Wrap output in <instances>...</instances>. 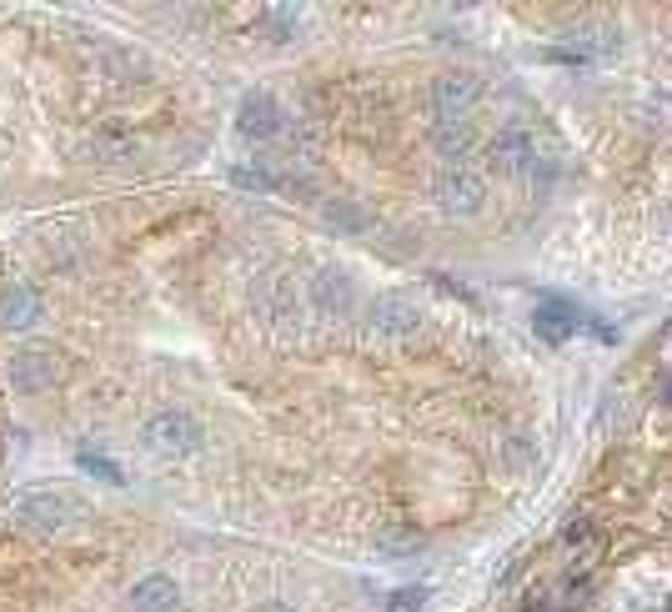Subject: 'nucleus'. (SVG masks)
I'll return each instance as SVG.
<instances>
[{"instance_id":"nucleus-1","label":"nucleus","mask_w":672,"mask_h":612,"mask_svg":"<svg viewBox=\"0 0 672 612\" xmlns=\"http://www.w3.org/2000/svg\"><path fill=\"white\" fill-rule=\"evenodd\" d=\"M141 447L155 462H186V457H196L207 447V427L186 407H166V412L141 422Z\"/></svg>"},{"instance_id":"nucleus-2","label":"nucleus","mask_w":672,"mask_h":612,"mask_svg":"<svg viewBox=\"0 0 672 612\" xmlns=\"http://www.w3.org/2000/svg\"><path fill=\"white\" fill-rule=\"evenodd\" d=\"M286 126H291V116L282 111V101H276L272 91H246L241 105H236V136H241L246 146L282 141Z\"/></svg>"},{"instance_id":"nucleus-3","label":"nucleus","mask_w":672,"mask_h":612,"mask_svg":"<svg viewBox=\"0 0 672 612\" xmlns=\"http://www.w3.org/2000/svg\"><path fill=\"white\" fill-rule=\"evenodd\" d=\"M307 307L326 322H347L357 312V282L341 266H316L307 276Z\"/></svg>"},{"instance_id":"nucleus-4","label":"nucleus","mask_w":672,"mask_h":612,"mask_svg":"<svg viewBox=\"0 0 672 612\" xmlns=\"http://www.w3.org/2000/svg\"><path fill=\"white\" fill-rule=\"evenodd\" d=\"M477 101H482L477 76H466V71H447V76L432 80V91H427L432 126H441V121H466Z\"/></svg>"},{"instance_id":"nucleus-5","label":"nucleus","mask_w":672,"mask_h":612,"mask_svg":"<svg viewBox=\"0 0 672 612\" xmlns=\"http://www.w3.org/2000/svg\"><path fill=\"white\" fill-rule=\"evenodd\" d=\"M366 326H372V337L382 341H407L422 326V307H416L407 291H382V297L366 307Z\"/></svg>"},{"instance_id":"nucleus-6","label":"nucleus","mask_w":672,"mask_h":612,"mask_svg":"<svg viewBox=\"0 0 672 612\" xmlns=\"http://www.w3.org/2000/svg\"><path fill=\"white\" fill-rule=\"evenodd\" d=\"M61 377V362H55L51 347H40V341H26V347H15L11 352V382L21 397H46Z\"/></svg>"},{"instance_id":"nucleus-7","label":"nucleus","mask_w":672,"mask_h":612,"mask_svg":"<svg viewBox=\"0 0 672 612\" xmlns=\"http://www.w3.org/2000/svg\"><path fill=\"white\" fill-rule=\"evenodd\" d=\"M432 196H437V207L447 211V216H477V211L487 207V191H482V182L466 166L441 171L437 182H432Z\"/></svg>"},{"instance_id":"nucleus-8","label":"nucleus","mask_w":672,"mask_h":612,"mask_svg":"<svg viewBox=\"0 0 672 612\" xmlns=\"http://www.w3.org/2000/svg\"><path fill=\"white\" fill-rule=\"evenodd\" d=\"M491 166L502 171V176H527L532 171V161L543 157V146H537V136H532L527 126H502L497 136H491Z\"/></svg>"},{"instance_id":"nucleus-9","label":"nucleus","mask_w":672,"mask_h":612,"mask_svg":"<svg viewBox=\"0 0 672 612\" xmlns=\"http://www.w3.org/2000/svg\"><path fill=\"white\" fill-rule=\"evenodd\" d=\"M80 512V497L55 492V487H40V492L15 497V517L26 527H65V522Z\"/></svg>"},{"instance_id":"nucleus-10","label":"nucleus","mask_w":672,"mask_h":612,"mask_svg":"<svg viewBox=\"0 0 672 612\" xmlns=\"http://www.w3.org/2000/svg\"><path fill=\"white\" fill-rule=\"evenodd\" d=\"M40 322V297L30 282L11 276L5 287H0V332H26V326Z\"/></svg>"},{"instance_id":"nucleus-11","label":"nucleus","mask_w":672,"mask_h":612,"mask_svg":"<svg viewBox=\"0 0 672 612\" xmlns=\"http://www.w3.org/2000/svg\"><path fill=\"white\" fill-rule=\"evenodd\" d=\"M146 146H141V136L136 130H126V126H96L91 136H86V157H96V161H105V166H121V161H136L141 157Z\"/></svg>"},{"instance_id":"nucleus-12","label":"nucleus","mask_w":672,"mask_h":612,"mask_svg":"<svg viewBox=\"0 0 672 612\" xmlns=\"http://www.w3.org/2000/svg\"><path fill=\"white\" fill-rule=\"evenodd\" d=\"M80 51L96 65V76H105V80H136V71H141V61L126 46H111V40H86Z\"/></svg>"},{"instance_id":"nucleus-13","label":"nucleus","mask_w":672,"mask_h":612,"mask_svg":"<svg viewBox=\"0 0 672 612\" xmlns=\"http://www.w3.org/2000/svg\"><path fill=\"white\" fill-rule=\"evenodd\" d=\"M322 222L332 226L336 236H366L372 232V211L362 207V201H351V196H326L322 201Z\"/></svg>"},{"instance_id":"nucleus-14","label":"nucleus","mask_w":672,"mask_h":612,"mask_svg":"<svg viewBox=\"0 0 672 612\" xmlns=\"http://www.w3.org/2000/svg\"><path fill=\"white\" fill-rule=\"evenodd\" d=\"M176 608H182V587L171 577L151 573L130 587V612H176Z\"/></svg>"},{"instance_id":"nucleus-15","label":"nucleus","mask_w":672,"mask_h":612,"mask_svg":"<svg viewBox=\"0 0 672 612\" xmlns=\"http://www.w3.org/2000/svg\"><path fill=\"white\" fill-rule=\"evenodd\" d=\"M562 542L572 548V577L587 573V567L602 558V533L593 527V517H572L568 527H562Z\"/></svg>"},{"instance_id":"nucleus-16","label":"nucleus","mask_w":672,"mask_h":612,"mask_svg":"<svg viewBox=\"0 0 672 612\" xmlns=\"http://www.w3.org/2000/svg\"><path fill=\"white\" fill-rule=\"evenodd\" d=\"M532 326H537V337L557 347V341H568L572 332H577V312H572L568 301L547 297V301H537V312H532Z\"/></svg>"},{"instance_id":"nucleus-17","label":"nucleus","mask_w":672,"mask_h":612,"mask_svg":"<svg viewBox=\"0 0 672 612\" xmlns=\"http://www.w3.org/2000/svg\"><path fill=\"white\" fill-rule=\"evenodd\" d=\"M472 146H477V130L466 126V121H441V126H432V151H437L441 161H452V166Z\"/></svg>"},{"instance_id":"nucleus-18","label":"nucleus","mask_w":672,"mask_h":612,"mask_svg":"<svg viewBox=\"0 0 672 612\" xmlns=\"http://www.w3.org/2000/svg\"><path fill=\"white\" fill-rule=\"evenodd\" d=\"M261 36L272 40V46H286V40L301 30V21H307V11L301 5H261Z\"/></svg>"},{"instance_id":"nucleus-19","label":"nucleus","mask_w":672,"mask_h":612,"mask_svg":"<svg viewBox=\"0 0 672 612\" xmlns=\"http://www.w3.org/2000/svg\"><path fill=\"white\" fill-rule=\"evenodd\" d=\"M376 552L382 558H412V552H422V533L412 522H382L376 527Z\"/></svg>"},{"instance_id":"nucleus-20","label":"nucleus","mask_w":672,"mask_h":612,"mask_svg":"<svg viewBox=\"0 0 672 612\" xmlns=\"http://www.w3.org/2000/svg\"><path fill=\"white\" fill-rule=\"evenodd\" d=\"M497 462H502L512 477L532 472L537 467V437H527V432H507L502 442H497Z\"/></svg>"},{"instance_id":"nucleus-21","label":"nucleus","mask_w":672,"mask_h":612,"mask_svg":"<svg viewBox=\"0 0 672 612\" xmlns=\"http://www.w3.org/2000/svg\"><path fill=\"white\" fill-rule=\"evenodd\" d=\"M232 182L241 191H261V196H282V176L272 161H251V166H232Z\"/></svg>"},{"instance_id":"nucleus-22","label":"nucleus","mask_w":672,"mask_h":612,"mask_svg":"<svg viewBox=\"0 0 672 612\" xmlns=\"http://www.w3.org/2000/svg\"><path fill=\"white\" fill-rule=\"evenodd\" d=\"M40 257H46V266H55V272H71L80 261V236L76 232H51L46 241H40Z\"/></svg>"},{"instance_id":"nucleus-23","label":"nucleus","mask_w":672,"mask_h":612,"mask_svg":"<svg viewBox=\"0 0 672 612\" xmlns=\"http://www.w3.org/2000/svg\"><path fill=\"white\" fill-rule=\"evenodd\" d=\"M80 467L96 472V477H105V483H121V467L111 462V457H96V452H80Z\"/></svg>"},{"instance_id":"nucleus-24","label":"nucleus","mask_w":672,"mask_h":612,"mask_svg":"<svg viewBox=\"0 0 672 612\" xmlns=\"http://www.w3.org/2000/svg\"><path fill=\"white\" fill-rule=\"evenodd\" d=\"M422 602H427V587H401L397 598L387 602V612H416Z\"/></svg>"},{"instance_id":"nucleus-25","label":"nucleus","mask_w":672,"mask_h":612,"mask_svg":"<svg viewBox=\"0 0 672 612\" xmlns=\"http://www.w3.org/2000/svg\"><path fill=\"white\" fill-rule=\"evenodd\" d=\"M257 612H291V608H286V602H261Z\"/></svg>"},{"instance_id":"nucleus-26","label":"nucleus","mask_w":672,"mask_h":612,"mask_svg":"<svg viewBox=\"0 0 672 612\" xmlns=\"http://www.w3.org/2000/svg\"><path fill=\"white\" fill-rule=\"evenodd\" d=\"M668 402H672V382H668Z\"/></svg>"},{"instance_id":"nucleus-27","label":"nucleus","mask_w":672,"mask_h":612,"mask_svg":"<svg viewBox=\"0 0 672 612\" xmlns=\"http://www.w3.org/2000/svg\"><path fill=\"white\" fill-rule=\"evenodd\" d=\"M668 612H672V608H668Z\"/></svg>"}]
</instances>
